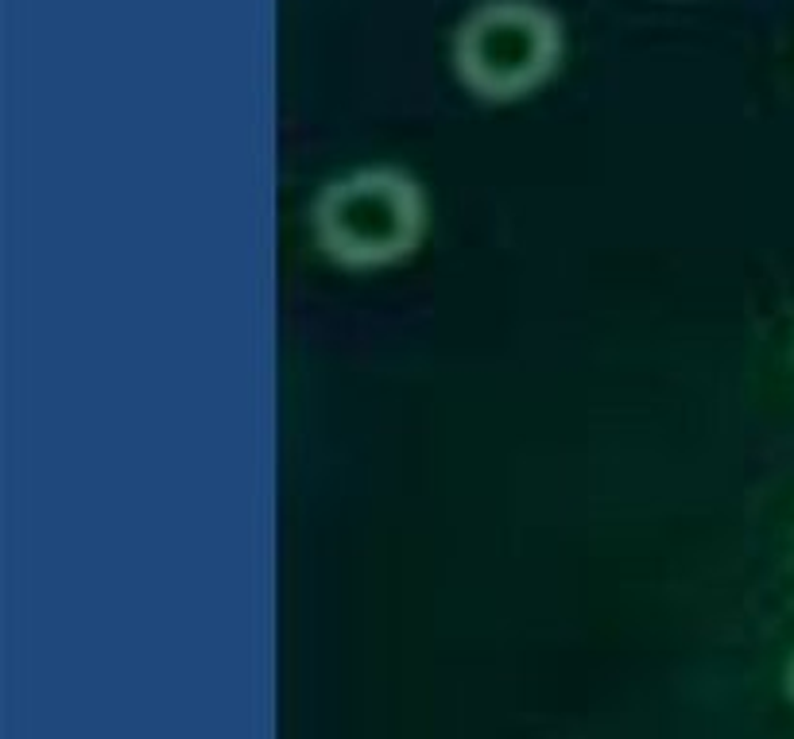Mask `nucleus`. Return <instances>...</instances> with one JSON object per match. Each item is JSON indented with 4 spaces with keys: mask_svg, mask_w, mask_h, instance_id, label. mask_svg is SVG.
Instances as JSON below:
<instances>
[{
    "mask_svg": "<svg viewBox=\"0 0 794 739\" xmlns=\"http://www.w3.org/2000/svg\"><path fill=\"white\" fill-rule=\"evenodd\" d=\"M786 689H791V697H794V654H791V666H786Z\"/></svg>",
    "mask_w": 794,
    "mask_h": 739,
    "instance_id": "3",
    "label": "nucleus"
},
{
    "mask_svg": "<svg viewBox=\"0 0 794 739\" xmlns=\"http://www.w3.org/2000/svg\"><path fill=\"white\" fill-rule=\"evenodd\" d=\"M454 74L481 101H516L562 62V20L538 0H481L454 32Z\"/></svg>",
    "mask_w": 794,
    "mask_h": 739,
    "instance_id": "2",
    "label": "nucleus"
},
{
    "mask_svg": "<svg viewBox=\"0 0 794 739\" xmlns=\"http://www.w3.org/2000/svg\"><path fill=\"white\" fill-rule=\"evenodd\" d=\"M318 248L342 267H388L426 233V195L404 167H357L330 178L310 205Z\"/></svg>",
    "mask_w": 794,
    "mask_h": 739,
    "instance_id": "1",
    "label": "nucleus"
}]
</instances>
